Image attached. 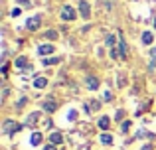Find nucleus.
I'll use <instances>...</instances> for the list:
<instances>
[{"instance_id":"10","label":"nucleus","mask_w":156,"mask_h":150,"mask_svg":"<svg viewBox=\"0 0 156 150\" xmlns=\"http://www.w3.org/2000/svg\"><path fill=\"white\" fill-rule=\"evenodd\" d=\"M87 87L89 89H97V87H99V79H97V77H93V75H89L87 77Z\"/></svg>"},{"instance_id":"7","label":"nucleus","mask_w":156,"mask_h":150,"mask_svg":"<svg viewBox=\"0 0 156 150\" xmlns=\"http://www.w3.org/2000/svg\"><path fill=\"white\" fill-rule=\"evenodd\" d=\"M50 142L51 144H61V142H63V134H59V132H51V134H50Z\"/></svg>"},{"instance_id":"6","label":"nucleus","mask_w":156,"mask_h":150,"mask_svg":"<svg viewBox=\"0 0 156 150\" xmlns=\"http://www.w3.org/2000/svg\"><path fill=\"white\" fill-rule=\"evenodd\" d=\"M14 65L16 67H30V63H28V58H24V55H20V58H16V61H14Z\"/></svg>"},{"instance_id":"9","label":"nucleus","mask_w":156,"mask_h":150,"mask_svg":"<svg viewBox=\"0 0 156 150\" xmlns=\"http://www.w3.org/2000/svg\"><path fill=\"white\" fill-rule=\"evenodd\" d=\"M48 85V77H36V81H34V87H38V89H44Z\"/></svg>"},{"instance_id":"4","label":"nucleus","mask_w":156,"mask_h":150,"mask_svg":"<svg viewBox=\"0 0 156 150\" xmlns=\"http://www.w3.org/2000/svg\"><path fill=\"white\" fill-rule=\"evenodd\" d=\"M119 55H121V59H126V42L122 38V34H121V40H119Z\"/></svg>"},{"instance_id":"5","label":"nucleus","mask_w":156,"mask_h":150,"mask_svg":"<svg viewBox=\"0 0 156 150\" xmlns=\"http://www.w3.org/2000/svg\"><path fill=\"white\" fill-rule=\"evenodd\" d=\"M20 124H14L12 123V120H6V123H4V131L8 132V134H12V132H16V131H20Z\"/></svg>"},{"instance_id":"19","label":"nucleus","mask_w":156,"mask_h":150,"mask_svg":"<svg viewBox=\"0 0 156 150\" xmlns=\"http://www.w3.org/2000/svg\"><path fill=\"white\" fill-rule=\"evenodd\" d=\"M129 128H130V120H125V123L121 124V131H122V132H126Z\"/></svg>"},{"instance_id":"8","label":"nucleus","mask_w":156,"mask_h":150,"mask_svg":"<svg viewBox=\"0 0 156 150\" xmlns=\"http://www.w3.org/2000/svg\"><path fill=\"white\" fill-rule=\"evenodd\" d=\"M109 127H111V119H109V117H101V119H99V128L109 131Z\"/></svg>"},{"instance_id":"26","label":"nucleus","mask_w":156,"mask_h":150,"mask_svg":"<svg viewBox=\"0 0 156 150\" xmlns=\"http://www.w3.org/2000/svg\"><path fill=\"white\" fill-rule=\"evenodd\" d=\"M44 150H55V144H51V142H50V144H48V146L44 148Z\"/></svg>"},{"instance_id":"29","label":"nucleus","mask_w":156,"mask_h":150,"mask_svg":"<svg viewBox=\"0 0 156 150\" xmlns=\"http://www.w3.org/2000/svg\"><path fill=\"white\" fill-rule=\"evenodd\" d=\"M154 28H156V18H154Z\"/></svg>"},{"instance_id":"17","label":"nucleus","mask_w":156,"mask_h":150,"mask_svg":"<svg viewBox=\"0 0 156 150\" xmlns=\"http://www.w3.org/2000/svg\"><path fill=\"white\" fill-rule=\"evenodd\" d=\"M46 38H48V40H55V38H57V32H55V30L46 32Z\"/></svg>"},{"instance_id":"14","label":"nucleus","mask_w":156,"mask_h":150,"mask_svg":"<svg viewBox=\"0 0 156 150\" xmlns=\"http://www.w3.org/2000/svg\"><path fill=\"white\" fill-rule=\"evenodd\" d=\"M30 142H32V146H38V144L42 142V134H40V132H34L32 138H30Z\"/></svg>"},{"instance_id":"11","label":"nucleus","mask_w":156,"mask_h":150,"mask_svg":"<svg viewBox=\"0 0 156 150\" xmlns=\"http://www.w3.org/2000/svg\"><path fill=\"white\" fill-rule=\"evenodd\" d=\"M55 107H57V105H55V101H53V99H48L46 103H44V109H46L48 113H53V111H55Z\"/></svg>"},{"instance_id":"21","label":"nucleus","mask_w":156,"mask_h":150,"mask_svg":"<svg viewBox=\"0 0 156 150\" xmlns=\"http://www.w3.org/2000/svg\"><path fill=\"white\" fill-rule=\"evenodd\" d=\"M75 117H77V111H69V115H67V119H69V120H73Z\"/></svg>"},{"instance_id":"13","label":"nucleus","mask_w":156,"mask_h":150,"mask_svg":"<svg viewBox=\"0 0 156 150\" xmlns=\"http://www.w3.org/2000/svg\"><path fill=\"white\" fill-rule=\"evenodd\" d=\"M152 40H154L152 32H144V34H142V44H144V46H150V44H152Z\"/></svg>"},{"instance_id":"16","label":"nucleus","mask_w":156,"mask_h":150,"mask_svg":"<svg viewBox=\"0 0 156 150\" xmlns=\"http://www.w3.org/2000/svg\"><path fill=\"white\" fill-rule=\"evenodd\" d=\"M61 58H48L46 61H44V65H55V63H59Z\"/></svg>"},{"instance_id":"25","label":"nucleus","mask_w":156,"mask_h":150,"mask_svg":"<svg viewBox=\"0 0 156 150\" xmlns=\"http://www.w3.org/2000/svg\"><path fill=\"white\" fill-rule=\"evenodd\" d=\"M24 105H26V99H24V97H22V99L18 101V109H20V107H24Z\"/></svg>"},{"instance_id":"23","label":"nucleus","mask_w":156,"mask_h":150,"mask_svg":"<svg viewBox=\"0 0 156 150\" xmlns=\"http://www.w3.org/2000/svg\"><path fill=\"white\" fill-rule=\"evenodd\" d=\"M111 58H121V55L117 54V50H115V47H113V50H111Z\"/></svg>"},{"instance_id":"12","label":"nucleus","mask_w":156,"mask_h":150,"mask_svg":"<svg viewBox=\"0 0 156 150\" xmlns=\"http://www.w3.org/2000/svg\"><path fill=\"white\" fill-rule=\"evenodd\" d=\"M51 51H53V46H50V44L38 47V54H42V55H48V54H51Z\"/></svg>"},{"instance_id":"20","label":"nucleus","mask_w":156,"mask_h":150,"mask_svg":"<svg viewBox=\"0 0 156 150\" xmlns=\"http://www.w3.org/2000/svg\"><path fill=\"white\" fill-rule=\"evenodd\" d=\"M111 99H113V95H111V91L103 93V101H111Z\"/></svg>"},{"instance_id":"27","label":"nucleus","mask_w":156,"mask_h":150,"mask_svg":"<svg viewBox=\"0 0 156 150\" xmlns=\"http://www.w3.org/2000/svg\"><path fill=\"white\" fill-rule=\"evenodd\" d=\"M150 55H152V58L156 59V47H152V50H150Z\"/></svg>"},{"instance_id":"18","label":"nucleus","mask_w":156,"mask_h":150,"mask_svg":"<svg viewBox=\"0 0 156 150\" xmlns=\"http://www.w3.org/2000/svg\"><path fill=\"white\" fill-rule=\"evenodd\" d=\"M107 46H109L111 50L115 47V36H109V38H107Z\"/></svg>"},{"instance_id":"2","label":"nucleus","mask_w":156,"mask_h":150,"mask_svg":"<svg viewBox=\"0 0 156 150\" xmlns=\"http://www.w3.org/2000/svg\"><path fill=\"white\" fill-rule=\"evenodd\" d=\"M75 10H73L71 6H63L61 8V18L63 20H67V22H71V20H75Z\"/></svg>"},{"instance_id":"22","label":"nucleus","mask_w":156,"mask_h":150,"mask_svg":"<svg viewBox=\"0 0 156 150\" xmlns=\"http://www.w3.org/2000/svg\"><path fill=\"white\" fill-rule=\"evenodd\" d=\"M122 117H125V111H122V109H121V111H117V120H121Z\"/></svg>"},{"instance_id":"1","label":"nucleus","mask_w":156,"mask_h":150,"mask_svg":"<svg viewBox=\"0 0 156 150\" xmlns=\"http://www.w3.org/2000/svg\"><path fill=\"white\" fill-rule=\"evenodd\" d=\"M79 14L83 20H89L91 18V6H89L87 0H79Z\"/></svg>"},{"instance_id":"3","label":"nucleus","mask_w":156,"mask_h":150,"mask_svg":"<svg viewBox=\"0 0 156 150\" xmlns=\"http://www.w3.org/2000/svg\"><path fill=\"white\" fill-rule=\"evenodd\" d=\"M40 24H42V16H40V14H36L34 18H30V20H28V24H26V26H28V30H32V32H34V30H38V28H40Z\"/></svg>"},{"instance_id":"28","label":"nucleus","mask_w":156,"mask_h":150,"mask_svg":"<svg viewBox=\"0 0 156 150\" xmlns=\"http://www.w3.org/2000/svg\"><path fill=\"white\" fill-rule=\"evenodd\" d=\"M20 4H22V6H28L30 2H28V0H20Z\"/></svg>"},{"instance_id":"15","label":"nucleus","mask_w":156,"mask_h":150,"mask_svg":"<svg viewBox=\"0 0 156 150\" xmlns=\"http://www.w3.org/2000/svg\"><path fill=\"white\" fill-rule=\"evenodd\" d=\"M101 142H103V144H113V136L107 134V132H103V134H101Z\"/></svg>"},{"instance_id":"24","label":"nucleus","mask_w":156,"mask_h":150,"mask_svg":"<svg viewBox=\"0 0 156 150\" xmlns=\"http://www.w3.org/2000/svg\"><path fill=\"white\" fill-rule=\"evenodd\" d=\"M12 16H14V18H16V16H20V8H14V10H12Z\"/></svg>"}]
</instances>
